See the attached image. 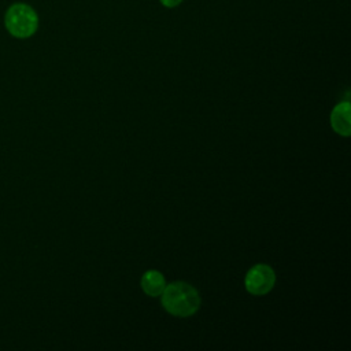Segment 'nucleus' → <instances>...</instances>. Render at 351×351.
<instances>
[{
  "instance_id": "1",
  "label": "nucleus",
  "mask_w": 351,
  "mask_h": 351,
  "mask_svg": "<svg viewBox=\"0 0 351 351\" xmlns=\"http://www.w3.org/2000/svg\"><path fill=\"white\" fill-rule=\"evenodd\" d=\"M160 303L169 314L185 318L200 308L202 298L193 285L185 281H174L169 285L166 284L160 293Z\"/></svg>"
},
{
  "instance_id": "2",
  "label": "nucleus",
  "mask_w": 351,
  "mask_h": 351,
  "mask_svg": "<svg viewBox=\"0 0 351 351\" xmlns=\"http://www.w3.org/2000/svg\"><path fill=\"white\" fill-rule=\"evenodd\" d=\"M4 25L8 33L16 38H29L38 29L37 12L25 3H14L4 15Z\"/></svg>"
},
{
  "instance_id": "3",
  "label": "nucleus",
  "mask_w": 351,
  "mask_h": 351,
  "mask_svg": "<svg viewBox=\"0 0 351 351\" xmlns=\"http://www.w3.org/2000/svg\"><path fill=\"white\" fill-rule=\"evenodd\" d=\"M276 271L266 263L254 265L245 274L244 287L254 296H263L269 293L276 284Z\"/></svg>"
},
{
  "instance_id": "4",
  "label": "nucleus",
  "mask_w": 351,
  "mask_h": 351,
  "mask_svg": "<svg viewBox=\"0 0 351 351\" xmlns=\"http://www.w3.org/2000/svg\"><path fill=\"white\" fill-rule=\"evenodd\" d=\"M351 104L348 101H340L336 104L330 112V125L332 129L344 137L351 134V121H350Z\"/></svg>"
},
{
  "instance_id": "5",
  "label": "nucleus",
  "mask_w": 351,
  "mask_h": 351,
  "mask_svg": "<svg viewBox=\"0 0 351 351\" xmlns=\"http://www.w3.org/2000/svg\"><path fill=\"white\" fill-rule=\"evenodd\" d=\"M141 289L151 298L160 296L166 287L165 276L158 270H147L140 280Z\"/></svg>"
},
{
  "instance_id": "6",
  "label": "nucleus",
  "mask_w": 351,
  "mask_h": 351,
  "mask_svg": "<svg viewBox=\"0 0 351 351\" xmlns=\"http://www.w3.org/2000/svg\"><path fill=\"white\" fill-rule=\"evenodd\" d=\"M159 1L162 3V5H165L167 8H174L182 3V0H159Z\"/></svg>"
}]
</instances>
